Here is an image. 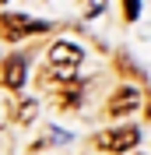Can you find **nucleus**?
Listing matches in <instances>:
<instances>
[{"instance_id": "1", "label": "nucleus", "mask_w": 151, "mask_h": 155, "mask_svg": "<svg viewBox=\"0 0 151 155\" xmlns=\"http://www.w3.org/2000/svg\"><path fill=\"white\" fill-rule=\"evenodd\" d=\"M137 141H141V130L130 127V124L95 134V145L102 148V152H113V155H123V152H130V148H137Z\"/></svg>"}, {"instance_id": "2", "label": "nucleus", "mask_w": 151, "mask_h": 155, "mask_svg": "<svg viewBox=\"0 0 151 155\" xmlns=\"http://www.w3.org/2000/svg\"><path fill=\"white\" fill-rule=\"evenodd\" d=\"M81 60H85L81 46H77V42H67V39L53 42V49H49V67L56 71L60 78H70L77 67H81Z\"/></svg>"}, {"instance_id": "3", "label": "nucleus", "mask_w": 151, "mask_h": 155, "mask_svg": "<svg viewBox=\"0 0 151 155\" xmlns=\"http://www.w3.org/2000/svg\"><path fill=\"white\" fill-rule=\"evenodd\" d=\"M0 25H4V28H0L4 39H11V42H18V39H25V35H39V32L49 28V21H32V18H25V14H7Z\"/></svg>"}, {"instance_id": "4", "label": "nucleus", "mask_w": 151, "mask_h": 155, "mask_svg": "<svg viewBox=\"0 0 151 155\" xmlns=\"http://www.w3.org/2000/svg\"><path fill=\"white\" fill-rule=\"evenodd\" d=\"M137 102H141L137 88L127 85V88H120V92L109 99V109H105V113H109V116H127V113H133V109H137Z\"/></svg>"}, {"instance_id": "5", "label": "nucleus", "mask_w": 151, "mask_h": 155, "mask_svg": "<svg viewBox=\"0 0 151 155\" xmlns=\"http://www.w3.org/2000/svg\"><path fill=\"white\" fill-rule=\"evenodd\" d=\"M4 85H7L11 92H18V88L25 85V57H18V53H14L7 64H4Z\"/></svg>"}, {"instance_id": "6", "label": "nucleus", "mask_w": 151, "mask_h": 155, "mask_svg": "<svg viewBox=\"0 0 151 155\" xmlns=\"http://www.w3.org/2000/svg\"><path fill=\"white\" fill-rule=\"evenodd\" d=\"M123 14H127V21H137V14H141V0H123Z\"/></svg>"}, {"instance_id": "7", "label": "nucleus", "mask_w": 151, "mask_h": 155, "mask_svg": "<svg viewBox=\"0 0 151 155\" xmlns=\"http://www.w3.org/2000/svg\"><path fill=\"white\" fill-rule=\"evenodd\" d=\"M35 102H21V109H18V120H21V124H25V120H32V116H35Z\"/></svg>"}, {"instance_id": "8", "label": "nucleus", "mask_w": 151, "mask_h": 155, "mask_svg": "<svg viewBox=\"0 0 151 155\" xmlns=\"http://www.w3.org/2000/svg\"><path fill=\"white\" fill-rule=\"evenodd\" d=\"M7 120H11V113H7V106H4V102H0V130L7 127Z\"/></svg>"}, {"instance_id": "9", "label": "nucleus", "mask_w": 151, "mask_h": 155, "mask_svg": "<svg viewBox=\"0 0 151 155\" xmlns=\"http://www.w3.org/2000/svg\"><path fill=\"white\" fill-rule=\"evenodd\" d=\"M148 116H151V106H148Z\"/></svg>"}]
</instances>
